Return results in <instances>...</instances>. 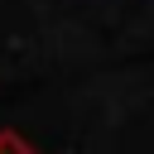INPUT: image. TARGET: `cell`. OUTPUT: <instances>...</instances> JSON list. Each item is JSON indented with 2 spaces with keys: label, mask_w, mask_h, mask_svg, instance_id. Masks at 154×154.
Segmentation results:
<instances>
[{
  "label": "cell",
  "mask_w": 154,
  "mask_h": 154,
  "mask_svg": "<svg viewBox=\"0 0 154 154\" xmlns=\"http://www.w3.org/2000/svg\"><path fill=\"white\" fill-rule=\"evenodd\" d=\"M0 154H34V149H29L14 130H0Z\"/></svg>",
  "instance_id": "1"
}]
</instances>
